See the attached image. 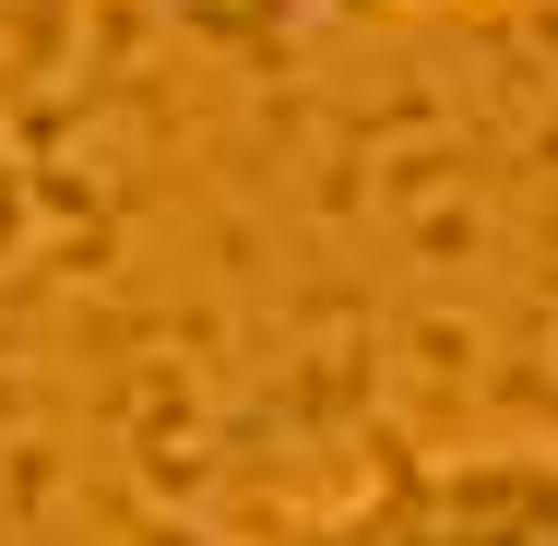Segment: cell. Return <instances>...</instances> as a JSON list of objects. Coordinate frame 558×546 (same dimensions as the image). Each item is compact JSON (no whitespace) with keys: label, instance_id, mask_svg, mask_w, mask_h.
<instances>
[{"label":"cell","instance_id":"7a4b0ae2","mask_svg":"<svg viewBox=\"0 0 558 546\" xmlns=\"http://www.w3.org/2000/svg\"><path fill=\"white\" fill-rule=\"evenodd\" d=\"M274 546H451L440 535V463H380L356 499H333V511H310V523H286Z\"/></svg>","mask_w":558,"mask_h":546},{"label":"cell","instance_id":"6da1fadb","mask_svg":"<svg viewBox=\"0 0 558 546\" xmlns=\"http://www.w3.org/2000/svg\"><path fill=\"white\" fill-rule=\"evenodd\" d=\"M440 535L451 546H558V439L440 451Z\"/></svg>","mask_w":558,"mask_h":546}]
</instances>
